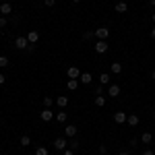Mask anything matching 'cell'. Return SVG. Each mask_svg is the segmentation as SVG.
<instances>
[{
	"label": "cell",
	"mask_w": 155,
	"mask_h": 155,
	"mask_svg": "<svg viewBox=\"0 0 155 155\" xmlns=\"http://www.w3.org/2000/svg\"><path fill=\"white\" fill-rule=\"evenodd\" d=\"M8 25V21H6V17H0V29H4Z\"/></svg>",
	"instance_id": "cell-28"
},
{
	"label": "cell",
	"mask_w": 155,
	"mask_h": 155,
	"mask_svg": "<svg viewBox=\"0 0 155 155\" xmlns=\"http://www.w3.org/2000/svg\"><path fill=\"white\" fill-rule=\"evenodd\" d=\"M118 155H130V153H128V151H120Z\"/></svg>",
	"instance_id": "cell-35"
},
{
	"label": "cell",
	"mask_w": 155,
	"mask_h": 155,
	"mask_svg": "<svg viewBox=\"0 0 155 155\" xmlns=\"http://www.w3.org/2000/svg\"><path fill=\"white\" fill-rule=\"evenodd\" d=\"M114 11H116V12H126V11H128V4H126L124 0H120V2H116Z\"/></svg>",
	"instance_id": "cell-14"
},
{
	"label": "cell",
	"mask_w": 155,
	"mask_h": 155,
	"mask_svg": "<svg viewBox=\"0 0 155 155\" xmlns=\"http://www.w3.org/2000/svg\"><path fill=\"white\" fill-rule=\"evenodd\" d=\"M79 147H81V143H79L77 139H71V143H68V149H72V151H77Z\"/></svg>",
	"instance_id": "cell-22"
},
{
	"label": "cell",
	"mask_w": 155,
	"mask_h": 155,
	"mask_svg": "<svg viewBox=\"0 0 155 155\" xmlns=\"http://www.w3.org/2000/svg\"><path fill=\"white\" fill-rule=\"evenodd\" d=\"M77 132H79V128H77L74 124L64 126V137H68V139H74V137H77Z\"/></svg>",
	"instance_id": "cell-4"
},
{
	"label": "cell",
	"mask_w": 155,
	"mask_h": 155,
	"mask_svg": "<svg viewBox=\"0 0 155 155\" xmlns=\"http://www.w3.org/2000/svg\"><path fill=\"white\" fill-rule=\"evenodd\" d=\"M126 120H128V114H126V112H116V114H114V122H116V124H124Z\"/></svg>",
	"instance_id": "cell-9"
},
{
	"label": "cell",
	"mask_w": 155,
	"mask_h": 155,
	"mask_svg": "<svg viewBox=\"0 0 155 155\" xmlns=\"http://www.w3.org/2000/svg\"><path fill=\"white\" fill-rule=\"evenodd\" d=\"M107 48H110V46H107V39H99V41L95 44V52L97 54H106Z\"/></svg>",
	"instance_id": "cell-5"
},
{
	"label": "cell",
	"mask_w": 155,
	"mask_h": 155,
	"mask_svg": "<svg viewBox=\"0 0 155 155\" xmlns=\"http://www.w3.org/2000/svg\"><path fill=\"white\" fill-rule=\"evenodd\" d=\"M0 12H2V17H8L12 12V4L11 2H2V4H0Z\"/></svg>",
	"instance_id": "cell-10"
},
{
	"label": "cell",
	"mask_w": 155,
	"mask_h": 155,
	"mask_svg": "<svg viewBox=\"0 0 155 155\" xmlns=\"http://www.w3.org/2000/svg\"><path fill=\"white\" fill-rule=\"evenodd\" d=\"M79 83L91 85V83H93V74H91V72H81V77H79Z\"/></svg>",
	"instance_id": "cell-8"
},
{
	"label": "cell",
	"mask_w": 155,
	"mask_h": 155,
	"mask_svg": "<svg viewBox=\"0 0 155 155\" xmlns=\"http://www.w3.org/2000/svg\"><path fill=\"white\" fill-rule=\"evenodd\" d=\"M39 118H41V122H50V120H54V112H52L50 107H44V110L39 112Z\"/></svg>",
	"instance_id": "cell-2"
},
{
	"label": "cell",
	"mask_w": 155,
	"mask_h": 155,
	"mask_svg": "<svg viewBox=\"0 0 155 155\" xmlns=\"http://www.w3.org/2000/svg\"><path fill=\"white\" fill-rule=\"evenodd\" d=\"M66 147H68V143H66V139H62V137H58V139L54 141V149H56V151H64Z\"/></svg>",
	"instance_id": "cell-6"
},
{
	"label": "cell",
	"mask_w": 155,
	"mask_h": 155,
	"mask_svg": "<svg viewBox=\"0 0 155 155\" xmlns=\"http://www.w3.org/2000/svg\"><path fill=\"white\" fill-rule=\"evenodd\" d=\"M66 118H68V114H66V112H56V122L64 124V122H66Z\"/></svg>",
	"instance_id": "cell-19"
},
{
	"label": "cell",
	"mask_w": 155,
	"mask_h": 155,
	"mask_svg": "<svg viewBox=\"0 0 155 155\" xmlns=\"http://www.w3.org/2000/svg\"><path fill=\"white\" fill-rule=\"evenodd\" d=\"M62 155H74V151H72V149H64V151H62Z\"/></svg>",
	"instance_id": "cell-32"
},
{
	"label": "cell",
	"mask_w": 155,
	"mask_h": 155,
	"mask_svg": "<svg viewBox=\"0 0 155 155\" xmlns=\"http://www.w3.org/2000/svg\"><path fill=\"white\" fill-rule=\"evenodd\" d=\"M4 83H6V77H4V74L0 72V85H4Z\"/></svg>",
	"instance_id": "cell-34"
},
{
	"label": "cell",
	"mask_w": 155,
	"mask_h": 155,
	"mask_svg": "<svg viewBox=\"0 0 155 155\" xmlns=\"http://www.w3.org/2000/svg\"><path fill=\"white\" fill-rule=\"evenodd\" d=\"M52 104H54V97H50V95H46V97H44V106H46V107H50Z\"/></svg>",
	"instance_id": "cell-24"
},
{
	"label": "cell",
	"mask_w": 155,
	"mask_h": 155,
	"mask_svg": "<svg viewBox=\"0 0 155 155\" xmlns=\"http://www.w3.org/2000/svg\"><path fill=\"white\" fill-rule=\"evenodd\" d=\"M141 155H155V151H151V149H145Z\"/></svg>",
	"instance_id": "cell-33"
},
{
	"label": "cell",
	"mask_w": 155,
	"mask_h": 155,
	"mask_svg": "<svg viewBox=\"0 0 155 155\" xmlns=\"http://www.w3.org/2000/svg\"><path fill=\"white\" fill-rule=\"evenodd\" d=\"M21 145H23V147L31 145V137H29V134H23V137H21Z\"/></svg>",
	"instance_id": "cell-23"
},
{
	"label": "cell",
	"mask_w": 155,
	"mask_h": 155,
	"mask_svg": "<svg viewBox=\"0 0 155 155\" xmlns=\"http://www.w3.org/2000/svg\"><path fill=\"white\" fill-rule=\"evenodd\" d=\"M56 106H58V107H66V106H68V97H66V95H58V97H56Z\"/></svg>",
	"instance_id": "cell-16"
},
{
	"label": "cell",
	"mask_w": 155,
	"mask_h": 155,
	"mask_svg": "<svg viewBox=\"0 0 155 155\" xmlns=\"http://www.w3.org/2000/svg\"><path fill=\"white\" fill-rule=\"evenodd\" d=\"M151 77H153V79H155V71H153V72H151Z\"/></svg>",
	"instance_id": "cell-40"
},
{
	"label": "cell",
	"mask_w": 155,
	"mask_h": 155,
	"mask_svg": "<svg viewBox=\"0 0 155 155\" xmlns=\"http://www.w3.org/2000/svg\"><path fill=\"white\" fill-rule=\"evenodd\" d=\"M15 48L17 50H27L29 48V39H27V35H19L17 39H15Z\"/></svg>",
	"instance_id": "cell-1"
},
{
	"label": "cell",
	"mask_w": 155,
	"mask_h": 155,
	"mask_svg": "<svg viewBox=\"0 0 155 155\" xmlns=\"http://www.w3.org/2000/svg\"><path fill=\"white\" fill-rule=\"evenodd\" d=\"M120 91H122V87H120V85H114V83L107 85V95H110V97H118Z\"/></svg>",
	"instance_id": "cell-3"
},
{
	"label": "cell",
	"mask_w": 155,
	"mask_h": 155,
	"mask_svg": "<svg viewBox=\"0 0 155 155\" xmlns=\"http://www.w3.org/2000/svg\"><path fill=\"white\" fill-rule=\"evenodd\" d=\"M104 93V85H97L95 87V95H101Z\"/></svg>",
	"instance_id": "cell-30"
},
{
	"label": "cell",
	"mask_w": 155,
	"mask_h": 155,
	"mask_svg": "<svg viewBox=\"0 0 155 155\" xmlns=\"http://www.w3.org/2000/svg\"><path fill=\"white\" fill-rule=\"evenodd\" d=\"M72 2H74V4H79V2H81V0H72Z\"/></svg>",
	"instance_id": "cell-39"
},
{
	"label": "cell",
	"mask_w": 155,
	"mask_h": 155,
	"mask_svg": "<svg viewBox=\"0 0 155 155\" xmlns=\"http://www.w3.org/2000/svg\"><path fill=\"white\" fill-rule=\"evenodd\" d=\"M35 155H48V149H46V147H37Z\"/></svg>",
	"instance_id": "cell-27"
},
{
	"label": "cell",
	"mask_w": 155,
	"mask_h": 155,
	"mask_svg": "<svg viewBox=\"0 0 155 155\" xmlns=\"http://www.w3.org/2000/svg\"><path fill=\"white\" fill-rule=\"evenodd\" d=\"M126 122H128V126H137V124H139V116H137V114H130Z\"/></svg>",
	"instance_id": "cell-20"
},
{
	"label": "cell",
	"mask_w": 155,
	"mask_h": 155,
	"mask_svg": "<svg viewBox=\"0 0 155 155\" xmlns=\"http://www.w3.org/2000/svg\"><path fill=\"white\" fill-rule=\"evenodd\" d=\"M44 4H46V6H54V4H56V0H44Z\"/></svg>",
	"instance_id": "cell-31"
},
{
	"label": "cell",
	"mask_w": 155,
	"mask_h": 155,
	"mask_svg": "<svg viewBox=\"0 0 155 155\" xmlns=\"http://www.w3.org/2000/svg\"><path fill=\"white\" fill-rule=\"evenodd\" d=\"M79 79H68V83H66V87H68V89H71V91H77V89H79Z\"/></svg>",
	"instance_id": "cell-18"
},
{
	"label": "cell",
	"mask_w": 155,
	"mask_h": 155,
	"mask_svg": "<svg viewBox=\"0 0 155 155\" xmlns=\"http://www.w3.org/2000/svg\"><path fill=\"white\" fill-rule=\"evenodd\" d=\"M27 39H29V44H37V41H39V31L31 29V31L27 33Z\"/></svg>",
	"instance_id": "cell-11"
},
{
	"label": "cell",
	"mask_w": 155,
	"mask_h": 155,
	"mask_svg": "<svg viewBox=\"0 0 155 155\" xmlns=\"http://www.w3.org/2000/svg\"><path fill=\"white\" fill-rule=\"evenodd\" d=\"M95 106L97 107H104V106H106V97H104V95H97L95 97Z\"/></svg>",
	"instance_id": "cell-21"
},
{
	"label": "cell",
	"mask_w": 155,
	"mask_h": 155,
	"mask_svg": "<svg viewBox=\"0 0 155 155\" xmlns=\"http://www.w3.org/2000/svg\"><path fill=\"white\" fill-rule=\"evenodd\" d=\"M151 37H153V39H155V27H153V29H151Z\"/></svg>",
	"instance_id": "cell-36"
},
{
	"label": "cell",
	"mask_w": 155,
	"mask_h": 155,
	"mask_svg": "<svg viewBox=\"0 0 155 155\" xmlns=\"http://www.w3.org/2000/svg\"><path fill=\"white\" fill-rule=\"evenodd\" d=\"M95 37V31H85L83 33V39H93Z\"/></svg>",
	"instance_id": "cell-26"
},
{
	"label": "cell",
	"mask_w": 155,
	"mask_h": 155,
	"mask_svg": "<svg viewBox=\"0 0 155 155\" xmlns=\"http://www.w3.org/2000/svg\"><path fill=\"white\" fill-rule=\"evenodd\" d=\"M97 79H99V85H104V87H106V85H110V83H112V77H110L107 72H101V74H99Z\"/></svg>",
	"instance_id": "cell-12"
},
{
	"label": "cell",
	"mask_w": 155,
	"mask_h": 155,
	"mask_svg": "<svg viewBox=\"0 0 155 155\" xmlns=\"http://www.w3.org/2000/svg\"><path fill=\"white\" fill-rule=\"evenodd\" d=\"M110 71H112V74H120L122 72V62H112Z\"/></svg>",
	"instance_id": "cell-17"
},
{
	"label": "cell",
	"mask_w": 155,
	"mask_h": 155,
	"mask_svg": "<svg viewBox=\"0 0 155 155\" xmlns=\"http://www.w3.org/2000/svg\"><path fill=\"white\" fill-rule=\"evenodd\" d=\"M66 74H68V79H79V77H81V71H79L77 66H71V68L66 71Z\"/></svg>",
	"instance_id": "cell-13"
},
{
	"label": "cell",
	"mask_w": 155,
	"mask_h": 155,
	"mask_svg": "<svg viewBox=\"0 0 155 155\" xmlns=\"http://www.w3.org/2000/svg\"><path fill=\"white\" fill-rule=\"evenodd\" d=\"M141 143L143 145H151L153 143V134H151V132H143V134H141Z\"/></svg>",
	"instance_id": "cell-15"
},
{
	"label": "cell",
	"mask_w": 155,
	"mask_h": 155,
	"mask_svg": "<svg viewBox=\"0 0 155 155\" xmlns=\"http://www.w3.org/2000/svg\"><path fill=\"white\" fill-rule=\"evenodd\" d=\"M151 19H153V23H155V12H153V15H151Z\"/></svg>",
	"instance_id": "cell-38"
},
{
	"label": "cell",
	"mask_w": 155,
	"mask_h": 155,
	"mask_svg": "<svg viewBox=\"0 0 155 155\" xmlns=\"http://www.w3.org/2000/svg\"><path fill=\"white\" fill-rule=\"evenodd\" d=\"M97 151H99V155H106L107 147H106V145H99V147H97Z\"/></svg>",
	"instance_id": "cell-29"
},
{
	"label": "cell",
	"mask_w": 155,
	"mask_h": 155,
	"mask_svg": "<svg viewBox=\"0 0 155 155\" xmlns=\"http://www.w3.org/2000/svg\"><path fill=\"white\" fill-rule=\"evenodd\" d=\"M8 66V58L6 56H0V68H6Z\"/></svg>",
	"instance_id": "cell-25"
},
{
	"label": "cell",
	"mask_w": 155,
	"mask_h": 155,
	"mask_svg": "<svg viewBox=\"0 0 155 155\" xmlns=\"http://www.w3.org/2000/svg\"><path fill=\"white\" fill-rule=\"evenodd\" d=\"M95 37L97 39H107V37H110V29H107V27H99V29H95Z\"/></svg>",
	"instance_id": "cell-7"
},
{
	"label": "cell",
	"mask_w": 155,
	"mask_h": 155,
	"mask_svg": "<svg viewBox=\"0 0 155 155\" xmlns=\"http://www.w3.org/2000/svg\"><path fill=\"white\" fill-rule=\"evenodd\" d=\"M149 4H151V6H155V0H149Z\"/></svg>",
	"instance_id": "cell-37"
}]
</instances>
